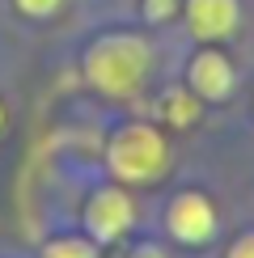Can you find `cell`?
Returning <instances> with one entry per match:
<instances>
[{
    "mask_svg": "<svg viewBox=\"0 0 254 258\" xmlns=\"http://www.w3.org/2000/svg\"><path fill=\"white\" fill-rule=\"evenodd\" d=\"M169 233H174L178 241H208L212 229H216V212H212V203L204 195H195V190H186V195H178L169 203Z\"/></svg>",
    "mask_w": 254,
    "mask_h": 258,
    "instance_id": "cell-4",
    "label": "cell"
},
{
    "mask_svg": "<svg viewBox=\"0 0 254 258\" xmlns=\"http://www.w3.org/2000/svg\"><path fill=\"white\" fill-rule=\"evenodd\" d=\"M186 26L199 38H225L237 26V0H186Z\"/></svg>",
    "mask_w": 254,
    "mask_h": 258,
    "instance_id": "cell-6",
    "label": "cell"
},
{
    "mask_svg": "<svg viewBox=\"0 0 254 258\" xmlns=\"http://www.w3.org/2000/svg\"><path fill=\"white\" fill-rule=\"evenodd\" d=\"M233 68L229 59L220 55V51H199L195 63H190V93L195 98H225V93H233Z\"/></svg>",
    "mask_w": 254,
    "mask_h": 258,
    "instance_id": "cell-5",
    "label": "cell"
},
{
    "mask_svg": "<svg viewBox=\"0 0 254 258\" xmlns=\"http://www.w3.org/2000/svg\"><path fill=\"white\" fill-rule=\"evenodd\" d=\"M148 72V47L132 34H110L98 38L85 55V77H89L93 89L110 93V98H127L144 85Z\"/></svg>",
    "mask_w": 254,
    "mask_h": 258,
    "instance_id": "cell-1",
    "label": "cell"
},
{
    "mask_svg": "<svg viewBox=\"0 0 254 258\" xmlns=\"http://www.w3.org/2000/svg\"><path fill=\"white\" fill-rule=\"evenodd\" d=\"M17 9L30 13V17H51L59 9V0H17Z\"/></svg>",
    "mask_w": 254,
    "mask_h": 258,
    "instance_id": "cell-10",
    "label": "cell"
},
{
    "mask_svg": "<svg viewBox=\"0 0 254 258\" xmlns=\"http://www.w3.org/2000/svg\"><path fill=\"white\" fill-rule=\"evenodd\" d=\"M0 123H5V106H0Z\"/></svg>",
    "mask_w": 254,
    "mask_h": 258,
    "instance_id": "cell-13",
    "label": "cell"
},
{
    "mask_svg": "<svg viewBox=\"0 0 254 258\" xmlns=\"http://www.w3.org/2000/svg\"><path fill=\"white\" fill-rule=\"evenodd\" d=\"M178 9V0H144V17L148 21H169Z\"/></svg>",
    "mask_w": 254,
    "mask_h": 258,
    "instance_id": "cell-9",
    "label": "cell"
},
{
    "mask_svg": "<svg viewBox=\"0 0 254 258\" xmlns=\"http://www.w3.org/2000/svg\"><path fill=\"white\" fill-rule=\"evenodd\" d=\"M42 258H98V250H93V241L59 237V241H51L47 250H42Z\"/></svg>",
    "mask_w": 254,
    "mask_h": 258,
    "instance_id": "cell-8",
    "label": "cell"
},
{
    "mask_svg": "<svg viewBox=\"0 0 254 258\" xmlns=\"http://www.w3.org/2000/svg\"><path fill=\"white\" fill-rule=\"evenodd\" d=\"M132 258H165V254H161V250H153V245H140Z\"/></svg>",
    "mask_w": 254,
    "mask_h": 258,
    "instance_id": "cell-12",
    "label": "cell"
},
{
    "mask_svg": "<svg viewBox=\"0 0 254 258\" xmlns=\"http://www.w3.org/2000/svg\"><path fill=\"white\" fill-rule=\"evenodd\" d=\"M229 258H254V233H246L237 245H233V254Z\"/></svg>",
    "mask_w": 254,
    "mask_h": 258,
    "instance_id": "cell-11",
    "label": "cell"
},
{
    "mask_svg": "<svg viewBox=\"0 0 254 258\" xmlns=\"http://www.w3.org/2000/svg\"><path fill=\"white\" fill-rule=\"evenodd\" d=\"M110 169L119 174L123 182H153L157 174L165 169V157H169V148H165V140L157 127H148V123H127L114 132L110 140Z\"/></svg>",
    "mask_w": 254,
    "mask_h": 258,
    "instance_id": "cell-2",
    "label": "cell"
},
{
    "mask_svg": "<svg viewBox=\"0 0 254 258\" xmlns=\"http://www.w3.org/2000/svg\"><path fill=\"white\" fill-rule=\"evenodd\" d=\"M195 110H199V102L190 89H169V93H161V106H157L161 123H174V127L195 123Z\"/></svg>",
    "mask_w": 254,
    "mask_h": 258,
    "instance_id": "cell-7",
    "label": "cell"
},
{
    "mask_svg": "<svg viewBox=\"0 0 254 258\" xmlns=\"http://www.w3.org/2000/svg\"><path fill=\"white\" fill-rule=\"evenodd\" d=\"M132 220H136L132 199H127V190H114V186L98 190V195L89 199V208H85V224H89L93 241H114V237H123V233L132 229Z\"/></svg>",
    "mask_w": 254,
    "mask_h": 258,
    "instance_id": "cell-3",
    "label": "cell"
}]
</instances>
